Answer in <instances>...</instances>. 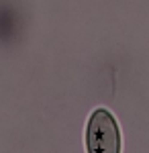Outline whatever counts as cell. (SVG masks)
<instances>
[{
  "instance_id": "cell-1",
  "label": "cell",
  "mask_w": 149,
  "mask_h": 153,
  "mask_svg": "<svg viewBox=\"0 0 149 153\" xmlns=\"http://www.w3.org/2000/svg\"><path fill=\"white\" fill-rule=\"evenodd\" d=\"M86 149L88 153H121V133L115 117L96 108L88 120L86 129Z\"/></svg>"
}]
</instances>
